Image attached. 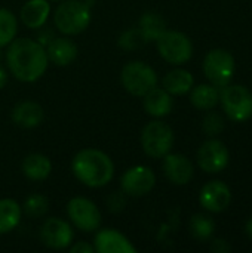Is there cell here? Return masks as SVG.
I'll list each match as a JSON object with an SVG mask.
<instances>
[{
    "label": "cell",
    "instance_id": "6da1fadb",
    "mask_svg": "<svg viewBox=\"0 0 252 253\" xmlns=\"http://www.w3.org/2000/svg\"><path fill=\"white\" fill-rule=\"evenodd\" d=\"M4 59L9 73L22 83L37 82L49 65L45 46L30 37H15L7 44Z\"/></svg>",
    "mask_w": 252,
    "mask_h": 253
},
{
    "label": "cell",
    "instance_id": "7a4b0ae2",
    "mask_svg": "<svg viewBox=\"0 0 252 253\" xmlns=\"http://www.w3.org/2000/svg\"><path fill=\"white\" fill-rule=\"evenodd\" d=\"M74 178L88 188H102L114 176V163L111 157L98 148H83L71 160Z\"/></svg>",
    "mask_w": 252,
    "mask_h": 253
},
{
    "label": "cell",
    "instance_id": "3957f363",
    "mask_svg": "<svg viewBox=\"0 0 252 253\" xmlns=\"http://www.w3.org/2000/svg\"><path fill=\"white\" fill-rule=\"evenodd\" d=\"M83 0H61L53 13V25L64 36L83 33L92 19V12Z\"/></svg>",
    "mask_w": 252,
    "mask_h": 253
},
{
    "label": "cell",
    "instance_id": "277c9868",
    "mask_svg": "<svg viewBox=\"0 0 252 253\" xmlns=\"http://www.w3.org/2000/svg\"><path fill=\"white\" fill-rule=\"evenodd\" d=\"M174 130L172 127L162 120L149 122L140 136L143 151L151 159H163L168 153H171L174 147Z\"/></svg>",
    "mask_w": 252,
    "mask_h": 253
},
{
    "label": "cell",
    "instance_id": "5b68a950",
    "mask_svg": "<svg viewBox=\"0 0 252 253\" xmlns=\"http://www.w3.org/2000/svg\"><path fill=\"white\" fill-rule=\"evenodd\" d=\"M120 83L128 93L143 98L157 86V73L144 61H129L120 71Z\"/></svg>",
    "mask_w": 252,
    "mask_h": 253
},
{
    "label": "cell",
    "instance_id": "8992f818",
    "mask_svg": "<svg viewBox=\"0 0 252 253\" xmlns=\"http://www.w3.org/2000/svg\"><path fill=\"white\" fill-rule=\"evenodd\" d=\"M159 55L172 65L186 64L193 55L192 40L180 31L165 30L156 40Z\"/></svg>",
    "mask_w": 252,
    "mask_h": 253
},
{
    "label": "cell",
    "instance_id": "52a82bcc",
    "mask_svg": "<svg viewBox=\"0 0 252 253\" xmlns=\"http://www.w3.org/2000/svg\"><path fill=\"white\" fill-rule=\"evenodd\" d=\"M223 110L233 122H245L252 117V93L241 84H227L220 92Z\"/></svg>",
    "mask_w": 252,
    "mask_h": 253
},
{
    "label": "cell",
    "instance_id": "ba28073f",
    "mask_svg": "<svg viewBox=\"0 0 252 253\" xmlns=\"http://www.w3.org/2000/svg\"><path fill=\"white\" fill-rule=\"evenodd\" d=\"M67 216L74 228L82 233H94L100 230L101 212L98 206L86 197H73L67 203Z\"/></svg>",
    "mask_w": 252,
    "mask_h": 253
},
{
    "label": "cell",
    "instance_id": "9c48e42d",
    "mask_svg": "<svg viewBox=\"0 0 252 253\" xmlns=\"http://www.w3.org/2000/svg\"><path fill=\"white\" fill-rule=\"evenodd\" d=\"M203 73L206 79L217 87H224L230 83L235 74V58L226 49L211 50L203 61Z\"/></svg>",
    "mask_w": 252,
    "mask_h": 253
},
{
    "label": "cell",
    "instance_id": "30bf717a",
    "mask_svg": "<svg viewBox=\"0 0 252 253\" xmlns=\"http://www.w3.org/2000/svg\"><path fill=\"white\" fill-rule=\"evenodd\" d=\"M156 187V175L151 168L137 165L125 170L120 178V190L128 197H144Z\"/></svg>",
    "mask_w": 252,
    "mask_h": 253
},
{
    "label": "cell",
    "instance_id": "8fae6325",
    "mask_svg": "<svg viewBox=\"0 0 252 253\" xmlns=\"http://www.w3.org/2000/svg\"><path fill=\"white\" fill-rule=\"evenodd\" d=\"M39 239L42 245L48 249L61 251L71 246L74 239V231L70 222L52 216L43 221L39 230Z\"/></svg>",
    "mask_w": 252,
    "mask_h": 253
},
{
    "label": "cell",
    "instance_id": "7c38bea8",
    "mask_svg": "<svg viewBox=\"0 0 252 253\" xmlns=\"http://www.w3.org/2000/svg\"><path fill=\"white\" fill-rule=\"evenodd\" d=\"M198 165L206 173H218L229 165V150L218 139L203 142L198 151Z\"/></svg>",
    "mask_w": 252,
    "mask_h": 253
},
{
    "label": "cell",
    "instance_id": "4fadbf2b",
    "mask_svg": "<svg viewBox=\"0 0 252 253\" xmlns=\"http://www.w3.org/2000/svg\"><path fill=\"white\" fill-rule=\"evenodd\" d=\"M232 202L230 188L221 181H211L208 182L199 194L201 206L212 213H220L227 209Z\"/></svg>",
    "mask_w": 252,
    "mask_h": 253
},
{
    "label": "cell",
    "instance_id": "5bb4252c",
    "mask_svg": "<svg viewBox=\"0 0 252 253\" xmlns=\"http://www.w3.org/2000/svg\"><path fill=\"white\" fill-rule=\"evenodd\" d=\"M94 248L98 253H137L132 242L114 228H102L95 234Z\"/></svg>",
    "mask_w": 252,
    "mask_h": 253
},
{
    "label": "cell",
    "instance_id": "9a60e30c",
    "mask_svg": "<svg viewBox=\"0 0 252 253\" xmlns=\"http://www.w3.org/2000/svg\"><path fill=\"white\" fill-rule=\"evenodd\" d=\"M163 173L174 185H187L195 173L193 163L184 154L168 153L163 157Z\"/></svg>",
    "mask_w": 252,
    "mask_h": 253
},
{
    "label": "cell",
    "instance_id": "2e32d148",
    "mask_svg": "<svg viewBox=\"0 0 252 253\" xmlns=\"http://www.w3.org/2000/svg\"><path fill=\"white\" fill-rule=\"evenodd\" d=\"M10 119L15 126L21 129H34L42 125L45 113L40 104L25 99L18 102L10 113Z\"/></svg>",
    "mask_w": 252,
    "mask_h": 253
},
{
    "label": "cell",
    "instance_id": "e0dca14e",
    "mask_svg": "<svg viewBox=\"0 0 252 253\" xmlns=\"http://www.w3.org/2000/svg\"><path fill=\"white\" fill-rule=\"evenodd\" d=\"M45 49L48 59L56 67H67L73 64L79 53L77 44L68 36L53 37Z\"/></svg>",
    "mask_w": 252,
    "mask_h": 253
},
{
    "label": "cell",
    "instance_id": "ac0fdd59",
    "mask_svg": "<svg viewBox=\"0 0 252 253\" xmlns=\"http://www.w3.org/2000/svg\"><path fill=\"white\" fill-rule=\"evenodd\" d=\"M50 15L49 0H27L19 12L21 22L30 30H40Z\"/></svg>",
    "mask_w": 252,
    "mask_h": 253
},
{
    "label": "cell",
    "instance_id": "d6986e66",
    "mask_svg": "<svg viewBox=\"0 0 252 253\" xmlns=\"http://www.w3.org/2000/svg\"><path fill=\"white\" fill-rule=\"evenodd\" d=\"M143 105L144 110L149 116L160 119L168 116L172 111L174 107V101H172V95L168 93L163 87H153L151 90H149L144 96H143Z\"/></svg>",
    "mask_w": 252,
    "mask_h": 253
},
{
    "label": "cell",
    "instance_id": "ffe728a7",
    "mask_svg": "<svg viewBox=\"0 0 252 253\" xmlns=\"http://www.w3.org/2000/svg\"><path fill=\"white\" fill-rule=\"evenodd\" d=\"M21 172L27 179L40 182L48 179L52 173V162L42 153H31L24 157L21 163Z\"/></svg>",
    "mask_w": 252,
    "mask_h": 253
},
{
    "label": "cell",
    "instance_id": "44dd1931",
    "mask_svg": "<svg viewBox=\"0 0 252 253\" xmlns=\"http://www.w3.org/2000/svg\"><path fill=\"white\" fill-rule=\"evenodd\" d=\"M195 79L190 71L183 68H174L165 74L162 80L163 89L171 95H184L192 90Z\"/></svg>",
    "mask_w": 252,
    "mask_h": 253
},
{
    "label": "cell",
    "instance_id": "7402d4cb",
    "mask_svg": "<svg viewBox=\"0 0 252 253\" xmlns=\"http://www.w3.org/2000/svg\"><path fill=\"white\" fill-rule=\"evenodd\" d=\"M22 208L13 199H0V236L12 233L21 222Z\"/></svg>",
    "mask_w": 252,
    "mask_h": 253
},
{
    "label": "cell",
    "instance_id": "603a6c76",
    "mask_svg": "<svg viewBox=\"0 0 252 253\" xmlns=\"http://www.w3.org/2000/svg\"><path fill=\"white\" fill-rule=\"evenodd\" d=\"M138 30L144 36V39L149 42H156L159 36L166 30V22L165 19L156 13V12H146L141 15L138 21Z\"/></svg>",
    "mask_w": 252,
    "mask_h": 253
},
{
    "label": "cell",
    "instance_id": "cb8c5ba5",
    "mask_svg": "<svg viewBox=\"0 0 252 253\" xmlns=\"http://www.w3.org/2000/svg\"><path fill=\"white\" fill-rule=\"evenodd\" d=\"M190 102L199 110H211L220 102V90L214 84H199L192 89Z\"/></svg>",
    "mask_w": 252,
    "mask_h": 253
},
{
    "label": "cell",
    "instance_id": "d4e9b609",
    "mask_svg": "<svg viewBox=\"0 0 252 253\" xmlns=\"http://www.w3.org/2000/svg\"><path fill=\"white\" fill-rule=\"evenodd\" d=\"M21 208L22 213L30 219H40L46 216V213L49 212V199L43 194L33 193L28 197H25Z\"/></svg>",
    "mask_w": 252,
    "mask_h": 253
},
{
    "label": "cell",
    "instance_id": "484cf974",
    "mask_svg": "<svg viewBox=\"0 0 252 253\" xmlns=\"http://www.w3.org/2000/svg\"><path fill=\"white\" fill-rule=\"evenodd\" d=\"M18 33V19L9 9L0 7V49L6 47Z\"/></svg>",
    "mask_w": 252,
    "mask_h": 253
},
{
    "label": "cell",
    "instance_id": "4316f807",
    "mask_svg": "<svg viewBox=\"0 0 252 253\" xmlns=\"http://www.w3.org/2000/svg\"><path fill=\"white\" fill-rule=\"evenodd\" d=\"M189 228H190L192 236L196 240L205 242V240L211 239V236L214 234V231H215V222L209 216H206L203 213H198V215H193L192 216L190 224H189Z\"/></svg>",
    "mask_w": 252,
    "mask_h": 253
},
{
    "label": "cell",
    "instance_id": "83f0119b",
    "mask_svg": "<svg viewBox=\"0 0 252 253\" xmlns=\"http://www.w3.org/2000/svg\"><path fill=\"white\" fill-rule=\"evenodd\" d=\"M144 44H147V40L144 39V36L138 30V27L123 31L117 39V46L123 50H128V52L137 50V49L143 47Z\"/></svg>",
    "mask_w": 252,
    "mask_h": 253
},
{
    "label": "cell",
    "instance_id": "f1b7e54d",
    "mask_svg": "<svg viewBox=\"0 0 252 253\" xmlns=\"http://www.w3.org/2000/svg\"><path fill=\"white\" fill-rule=\"evenodd\" d=\"M202 129L208 136H217L224 129V120L218 113L211 111L205 116L203 123H202Z\"/></svg>",
    "mask_w": 252,
    "mask_h": 253
},
{
    "label": "cell",
    "instance_id": "f546056e",
    "mask_svg": "<svg viewBox=\"0 0 252 253\" xmlns=\"http://www.w3.org/2000/svg\"><path fill=\"white\" fill-rule=\"evenodd\" d=\"M105 205H107V209L111 213H120L126 206V194L122 190L120 191H113L105 199Z\"/></svg>",
    "mask_w": 252,
    "mask_h": 253
},
{
    "label": "cell",
    "instance_id": "4dcf8cb0",
    "mask_svg": "<svg viewBox=\"0 0 252 253\" xmlns=\"http://www.w3.org/2000/svg\"><path fill=\"white\" fill-rule=\"evenodd\" d=\"M70 252L71 253H94L95 248L94 245L88 243V242H77L74 245L70 246Z\"/></svg>",
    "mask_w": 252,
    "mask_h": 253
},
{
    "label": "cell",
    "instance_id": "1f68e13d",
    "mask_svg": "<svg viewBox=\"0 0 252 253\" xmlns=\"http://www.w3.org/2000/svg\"><path fill=\"white\" fill-rule=\"evenodd\" d=\"M211 249H212V252L215 253H226L230 251V245L226 240H223V239H217V240L212 242Z\"/></svg>",
    "mask_w": 252,
    "mask_h": 253
},
{
    "label": "cell",
    "instance_id": "d6a6232c",
    "mask_svg": "<svg viewBox=\"0 0 252 253\" xmlns=\"http://www.w3.org/2000/svg\"><path fill=\"white\" fill-rule=\"evenodd\" d=\"M7 80H9V73L4 67L0 65V90L6 87L7 84Z\"/></svg>",
    "mask_w": 252,
    "mask_h": 253
},
{
    "label": "cell",
    "instance_id": "836d02e7",
    "mask_svg": "<svg viewBox=\"0 0 252 253\" xmlns=\"http://www.w3.org/2000/svg\"><path fill=\"white\" fill-rule=\"evenodd\" d=\"M245 231H247V234L250 236L252 239V218L247 222V225H245Z\"/></svg>",
    "mask_w": 252,
    "mask_h": 253
},
{
    "label": "cell",
    "instance_id": "e575fe53",
    "mask_svg": "<svg viewBox=\"0 0 252 253\" xmlns=\"http://www.w3.org/2000/svg\"><path fill=\"white\" fill-rule=\"evenodd\" d=\"M83 1H86V3H88L89 6H92V4H94V3H95L97 0H83Z\"/></svg>",
    "mask_w": 252,
    "mask_h": 253
},
{
    "label": "cell",
    "instance_id": "d590c367",
    "mask_svg": "<svg viewBox=\"0 0 252 253\" xmlns=\"http://www.w3.org/2000/svg\"><path fill=\"white\" fill-rule=\"evenodd\" d=\"M49 1H61V0H49Z\"/></svg>",
    "mask_w": 252,
    "mask_h": 253
}]
</instances>
